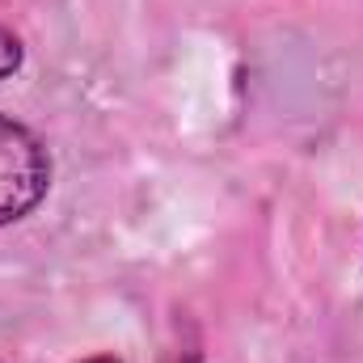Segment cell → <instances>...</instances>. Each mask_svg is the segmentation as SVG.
Segmentation results:
<instances>
[{"label": "cell", "instance_id": "obj_3", "mask_svg": "<svg viewBox=\"0 0 363 363\" xmlns=\"http://www.w3.org/2000/svg\"><path fill=\"white\" fill-rule=\"evenodd\" d=\"M85 363H118L114 355H93V359H85Z\"/></svg>", "mask_w": 363, "mask_h": 363}, {"label": "cell", "instance_id": "obj_1", "mask_svg": "<svg viewBox=\"0 0 363 363\" xmlns=\"http://www.w3.org/2000/svg\"><path fill=\"white\" fill-rule=\"evenodd\" d=\"M51 182L43 144L13 118H0V224L21 220Z\"/></svg>", "mask_w": 363, "mask_h": 363}, {"label": "cell", "instance_id": "obj_2", "mask_svg": "<svg viewBox=\"0 0 363 363\" xmlns=\"http://www.w3.org/2000/svg\"><path fill=\"white\" fill-rule=\"evenodd\" d=\"M17 64H21V43L9 30H0V77H9Z\"/></svg>", "mask_w": 363, "mask_h": 363}]
</instances>
